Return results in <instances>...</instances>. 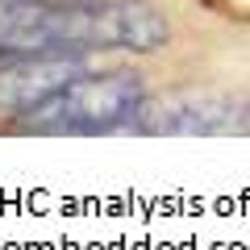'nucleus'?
Segmentation results:
<instances>
[{
  "instance_id": "nucleus-6",
  "label": "nucleus",
  "mask_w": 250,
  "mask_h": 250,
  "mask_svg": "<svg viewBox=\"0 0 250 250\" xmlns=\"http://www.w3.org/2000/svg\"><path fill=\"white\" fill-rule=\"evenodd\" d=\"M246 129H250V121H246Z\"/></svg>"
},
{
  "instance_id": "nucleus-2",
  "label": "nucleus",
  "mask_w": 250,
  "mask_h": 250,
  "mask_svg": "<svg viewBox=\"0 0 250 250\" xmlns=\"http://www.w3.org/2000/svg\"><path fill=\"white\" fill-rule=\"evenodd\" d=\"M146 100V83L134 71H83L75 83L50 96L46 104L29 108L21 117V129L29 134H71V138H96L113 129H129Z\"/></svg>"
},
{
  "instance_id": "nucleus-3",
  "label": "nucleus",
  "mask_w": 250,
  "mask_h": 250,
  "mask_svg": "<svg viewBox=\"0 0 250 250\" xmlns=\"http://www.w3.org/2000/svg\"><path fill=\"white\" fill-rule=\"evenodd\" d=\"M242 108L221 96H200V92H184V96H159L142 100L138 117L129 121L134 134H154V138H196V134H225L238 129Z\"/></svg>"
},
{
  "instance_id": "nucleus-5",
  "label": "nucleus",
  "mask_w": 250,
  "mask_h": 250,
  "mask_svg": "<svg viewBox=\"0 0 250 250\" xmlns=\"http://www.w3.org/2000/svg\"><path fill=\"white\" fill-rule=\"evenodd\" d=\"M59 4H75V0H59Z\"/></svg>"
},
{
  "instance_id": "nucleus-1",
  "label": "nucleus",
  "mask_w": 250,
  "mask_h": 250,
  "mask_svg": "<svg viewBox=\"0 0 250 250\" xmlns=\"http://www.w3.org/2000/svg\"><path fill=\"white\" fill-rule=\"evenodd\" d=\"M167 38V21L142 0H0V67L34 54H150Z\"/></svg>"
},
{
  "instance_id": "nucleus-4",
  "label": "nucleus",
  "mask_w": 250,
  "mask_h": 250,
  "mask_svg": "<svg viewBox=\"0 0 250 250\" xmlns=\"http://www.w3.org/2000/svg\"><path fill=\"white\" fill-rule=\"evenodd\" d=\"M83 75V54H34L0 67V108L25 117Z\"/></svg>"
}]
</instances>
